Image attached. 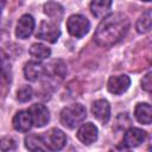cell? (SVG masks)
<instances>
[{"mask_svg": "<svg viewBox=\"0 0 152 152\" xmlns=\"http://www.w3.org/2000/svg\"><path fill=\"white\" fill-rule=\"evenodd\" d=\"M129 28V20L122 13H112L99 24L94 40L103 48H109L120 42Z\"/></svg>", "mask_w": 152, "mask_h": 152, "instance_id": "cell-1", "label": "cell"}, {"mask_svg": "<svg viewBox=\"0 0 152 152\" xmlns=\"http://www.w3.org/2000/svg\"><path fill=\"white\" fill-rule=\"evenodd\" d=\"M87 116L86 108L80 103L70 104L61 112V122L68 128H75Z\"/></svg>", "mask_w": 152, "mask_h": 152, "instance_id": "cell-2", "label": "cell"}, {"mask_svg": "<svg viewBox=\"0 0 152 152\" xmlns=\"http://www.w3.org/2000/svg\"><path fill=\"white\" fill-rule=\"evenodd\" d=\"M66 28L71 36H74L76 38H81L88 33V31L90 28V23L83 15L74 14L68 19Z\"/></svg>", "mask_w": 152, "mask_h": 152, "instance_id": "cell-3", "label": "cell"}, {"mask_svg": "<svg viewBox=\"0 0 152 152\" xmlns=\"http://www.w3.org/2000/svg\"><path fill=\"white\" fill-rule=\"evenodd\" d=\"M43 140H44V145L46 150L57 151L64 147L66 142V137L61 129L52 128L51 131L46 132V134L43 137Z\"/></svg>", "mask_w": 152, "mask_h": 152, "instance_id": "cell-4", "label": "cell"}, {"mask_svg": "<svg viewBox=\"0 0 152 152\" xmlns=\"http://www.w3.org/2000/svg\"><path fill=\"white\" fill-rule=\"evenodd\" d=\"M61 31L58 28V26L51 21H42L38 26L37 30V38L46 40L49 43H55L57 42V39L59 38Z\"/></svg>", "mask_w": 152, "mask_h": 152, "instance_id": "cell-5", "label": "cell"}, {"mask_svg": "<svg viewBox=\"0 0 152 152\" xmlns=\"http://www.w3.org/2000/svg\"><path fill=\"white\" fill-rule=\"evenodd\" d=\"M28 113L31 115V119H32V124L36 126V127H43L45 126L49 120H50V114H49V110L48 108L44 106V104H40V103H36V104H32L28 109Z\"/></svg>", "mask_w": 152, "mask_h": 152, "instance_id": "cell-6", "label": "cell"}, {"mask_svg": "<svg viewBox=\"0 0 152 152\" xmlns=\"http://www.w3.org/2000/svg\"><path fill=\"white\" fill-rule=\"evenodd\" d=\"M34 28V19L30 14H24L20 17V19L17 23L15 28V36L20 39H26L31 36Z\"/></svg>", "mask_w": 152, "mask_h": 152, "instance_id": "cell-7", "label": "cell"}, {"mask_svg": "<svg viewBox=\"0 0 152 152\" xmlns=\"http://www.w3.org/2000/svg\"><path fill=\"white\" fill-rule=\"evenodd\" d=\"M131 84V80L127 75H119V76H112L108 80L107 88L112 94L120 95L125 93Z\"/></svg>", "mask_w": 152, "mask_h": 152, "instance_id": "cell-8", "label": "cell"}, {"mask_svg": "<svg viewBox=\"0 0 152 152\" xmlns=\"http://www.w3.org/2000/svg\"><path fill=\"white\" fill-rule=\"evenodd\" d=\"M77 138L78 140L84 145H90L96 141L97 139V128L94 124L87 122L83 124L80 129L77 131Z\"/></svg>", "mask_w": 152, "mask_h": 152, "instance_id": "cell-9", "label": "cell"}, {"mask_svg": "<svg viewBox=\"0 0 152 152\" xmlns=\"http://www.w3.org/2000/svg\"><path fill=\"white\" fill-rule=\"evenodd\" d=\"M145 139H146V132L137 127L128 128L124 134V144L127 147L139 146L141 142L145 141Z\"/></svg>", "mask_w": 152, "mask_h": 152, "instance_id": "cell-10", "label": "cell"}, {"mask_svg": "<svg viewBox=\"0 0 152 152\" xmlns=\"http://www.w3.org/2000/svg\"><path fill=\"white\" fill-rule=\"evenodd\" d=\"M91 113L95 119L101 121L102 124L108 122L109 116H110V107L109 103L106 100H97L93 103L91 107Z\"/></svg>", "mask_w": 152, "mask_h": 152, "instance_id": "cell-11", "label": "cell"}, {"mask_svg": "<svg viewBox=\"0 0 152 152\" xmlns=\"http://www.w3.org/2000/svg\"><path fill=\"white\" fill-rule=\"evenodd\" d=\"M32 125L33 124L28 110H19L13 118V127L19 132H27Z\"/></svg>", "mask_w": 152, "mask_h": 152, "instance_id": "cell-12", "label": "cell"}, {"mask_svg": "<svg viewBox=\"0 0 152 152\" xmlns=\"http://www.w3.org/2000/svg\"><path fill=\"white\" fill-rule=\"evenodd\" d=\"M44 66L37 62H28L24 66L25 78L28 81H37L44 75Z\"/></svg>", "mask_w": 152, "mask_h": 152, "instance_id": "cell-13", "label": "cell"}, {"mask_svg": "<svg viewBox=\"0 0 152 152\" xmlns=\"http://www.w3.org/2000/svg\"><path fill=\"white\" fill-rule=\"evenodd\" d=\"M134 115L140 124L150 125L152 120V108L148 103H138L134 109Z\"/></svg>", "mask_w": 152, "mask_h": 152, "instance_id": "cell-14", "label": "cell"}, {"mask_svg": "<svg viewBox=\"0 0 152 152\" xmlns=\"http://www.w3.org/2000/svg\"><path fill=\"white\" fill-rule=\"evenodd\" d=\"M112 0H91L90 11L96 18H103L110 10Z\"/></svg>", "mask_w": 152, "mask_h": 152, "instance_id": "cell-15", "label": "cell"}, {"mask_svg": "<svg viewBox=\"0 0 152 152\" xmlns=\"http://www.w3.org/2000/svg\"><path fill=\"white\" fill-rule=\"evenodd\" d=\"M25 146L30 151H44L46 150L44 145L43 137L37 135V134H30L25 138Z\"/></svg>", "mask_w": 152, "mask_h": 152, "instance_id": "cell-16", "label": "cell"}, {"mask_svg": "<svg viewBox=\"0 0 152 152\" xmlns=\"http://www.w3.org/2000/svg\"><path fill=\"white\" fill-rule=\"evenodd\" d=\"M44 12L51 19H53V20H61V18L63 17L64 10H63V7L59 4L53 2V1H49V2H46L44 5Z\"/></svg>", "mask_w": 152, "mask_h": 152, "instance_id": "cell-17", "label": "cell"}, {"mask_svg": "<svg viewBox=\"0 0 152 152\" xmlns=\"http://www.w3.org/2000/svg\"><path fill=\"white\" fill-rule=\"evenodd\" d=\"M30 55L33 58H36L38 61H42V59H45V58L50 57L51 50L48 46L43 45V44H33L30 48Z\"/></svg>", "mask_w": 152, "mask_h": 152, "instance_id": "cell-18", "label": "cell"}, {"mask_svg": "<svg viewBox=\"0 0 152 152\" xmlns=\"http://www.w3.org/2000/svg\"><path fill=\"white\" fill-rule=\"evenodd\" d=\"M137 31L139 33H146L151 30V10H147L137 21Z\"/></svg>", "mask_w": 152, "mask_h": 152, "instance_id": "cell-19", "label": "cell"}, {"mask_svg": "<svg viewBox=\"0 0 152 152\" xmlns=\"http://www.w3.org/2000/svg\"><path fill=\"white\" fill-rule=\"evenodd\" d=\"M31 97H32V88L30 86L21 87L17 93V99L20 102H26V101L31 100Z\"/></svg>", "mask_w": 152, "mask_h": 152, "instance_id": "cell-20", "label": "cell"}, {"mask_svg": "<svg viewBox=\"0 0 152 152\" xmlns=\"http://www.w3.org/2000/svg\"><path fill=\"white\" fill-rule=\"evenodd\" d=\"M15 147H17L15 140L11 137H5L0 140V150L2 151H12L15 150Z\"/></svg>", "mask_w": 152, "mask_h": 152, "instance_id": "cell-21", "label": "cell"}, {"mask_svg": "<svg viewBox=\"0 0 152 152\" xmlns=\"http://www.w3.org/2000/svg\"><path fill=\"white\" fill-rule=\"evenodd\" d=\"M151 76H152V72H147V74L144 76V78L141 80V87H142V89L146 90V91H148V93L151 91V88H152Z\"/></svg>", "mask_w": 152, "mask_h": 152, "instance_id": "cell-22", "label": "cell"}, {"mask_svg": "<svg viewBox=\"0 0 152 152\" xmlns=\"http://www.w3.org/2000/svg\"><path fill=\"white\" fill-rule=\"evenodd\" d=\"M5 4H6V0H0V14H1L4 7H5Z\"/></svg>", "mask_w": 152, "mask_h": 152, "instance_id": "cell-23", "label": "cell"}, {"mask_svg": "<svg viewBox=\"0 0 152 152\" xmlns=\"http://www.w3.org/2000/svg\"><path fill=\"white\" fill-rule=\"evenodd\" d=\"M144 1H151V0H144Z\"/></svg>", "mask_w": 152, "mask_h": 152, "instance_id": "cell-24", "label": "cell"}]
</instances>
